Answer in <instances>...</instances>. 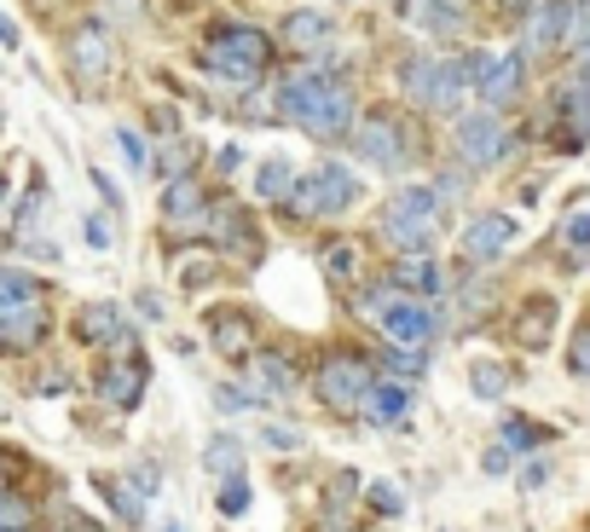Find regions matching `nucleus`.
<instances>
[{"label":"nucleus","instance_id":"nucleus-19","mask_svg":"<svg viewBox=\"0 0 590 532\" xmlns=\"http://www.w3.org/2000/svg\"><path fill=\"white\" fill-rule=\"evenodd\" d=\"M551 331H556V301H551V296H544V301H527L521 313H516V324H510L516 347H527V354H539V347L551 342Z\"/></svg>","mask_w":590,"mask_h":532},{"label":"nucleus","instance_id":"nucleus-9","mask_svg":"<svg viewBox=\"0 0 590 532\" xmlns=\"http://www.w3.org/2000/svg\"><path fill=\"white\" fill-rule=\"evenodd\" d=\"M574 24H579V0H551V7H539L533 24H527V47L556 53L562 41H574Z\"/></svg>","mask_w":590,"mask_h":532},{"label":"nucleus","instance_id":"nucleus-25","mask_svg":"<svg viewBox=\"0 0 590 532\" xmlns=\"http://www.w3.org/2000/svg\"><path fill=\"white\" fill-rule=\"evenodd\" d=\"M255 192L267 197V203H284V197L296 192V169H290V162H284V157L261 162V169H255Z\"/></svg>","mask_w":590,"mask_h":532},{"label":"nucleus","instance_id":"nucleus-28","mask_svg":"<svg viewBox=\"0 0 590 532\" xmlns=\"http://www.w3.org/2000/svg\"><path fill=\"white\" fill-rule=\"evenodd\" d=\"M400 88L405 93H412V99H429L435 93V58H405V65H400Z\"/></svg>","mask_w":590,"mask_h":532},{"label":"nucleus","instance_id":"nucleus-27","mask_svg":"<svg viewBox=\"0 0 590 532\" xmlns=\"http://www.w3.org/2000/svg\"><path fill=\"white\" fill-rule=\"evenodd\" d=\"M324 273H331L336 284H354V278H359V243L336 238L331 250H324Z\"/></svg>","mask_w":590,"mask_h":532},{"label":"nucleus","instance_id":"nucleus-38","mask_svg":"<svg viewBox=\"0 0 590 532\" xmlns=\"http://www.w3.org/2000/svg\"><path fill=\"white\" fill-rule=\"evenodd\" d=\"M574 371H579V377H590V324L574 336Z\"/></svg>","mask_w":590,"mask_h":532},{"label":"nucleus","instance_id":"nucleus-34","mask_svg":"<svg viewBox=\"0 0 590 532\" xmlns=\"http://www.w3.org/2000/svg\"><path fill=\"white\" fill-rule=\"evenodd\" d=\"M250 509V481H227V493H220V516H243Z\"/></svg>","mask_w":590,"mask_h":532},{"label":"nucleus","instance_id":"nucleus-12","mask_svg":"<svg viewBox=\"0 0 590 532\" xmlns=\"http://www.w3.org/2000/svg\"><path fill=\"white\" fill-rule=\"evenodd\" d=\"M359 157H365V162H377V169H405V139H400V122H389V116L359 122Z\"/></svg>","mask_w":590,"mask_h":532},{"label":"nucleus","instance_id":"nucleus-16","mask_svg":"<svg viewBox=\"0 0 590 532\" xmlns=\"http://www.w3.org/2000/svg\"><path fill=\"white\" fill-rule=\"evenodd\" d=\"M70 65H76L81 81H99V76L111 70V35H105V24H81L70 35Z\"/></svg>","mask_w":590,"mask_h":532},{"label":"nucleus","instance_id":"nucleus-15","mask_svg":"<svg viewBox=\"0 0 590 532\" xmlns=\"http://www.w3.org/2000/svg\"><path fill=\"white\" fill-rule=\"evenodd\" d=\"M215 243H220L227 255H238L243 266H255V255H261L255 220L243 215V209H232V203H227V209H215Z\"/></svg>","mask_w":590,"mask_h":532},{"label":"nucleus","instance_id":"nucleus-20","mask_svg":"<svg viewBox=\"0 0 590 532\" xmlns=\"http://www.w3.org/2000/svg\"><path fill=\"white\" fill-rule=\"evenodd\" d=\"M440 284H446V273H440V266L429 261V255H400L394 261V290H417V296H435L440 290Z\"/></svg>","mask_w":590,"mask_h":532},{"label":"nucleus","instance_id":"nucleus-17","mask_svg":"<svg viewBox=\"0 0 590 532\" xmlns=\"http://www.w3.org/2000/svg\"><path fill=\"white\" fill-rule=\"evenodd\" d=\"M510 243H516V220L510 215H481L475 227L463 232V250H470V261H498Z\"/></svg>","mask_w":590,"mask_h":532},{"label":"nucleus","instance_id":"nucleus-8","mask_svg":"<svg viewBox=\"0 0 590 532\" xmlns=\"http://www.w3.org/2000/svg\"><path fill=\"white\" fill-rule=\"evenodd\" d=\"M76 336L88 342V347H128L134 342V324L122 319V307L93 301V307H81V313H76Z\"/></svg>","mask_w":590,"mask_h":532},{"label":"nucleus","instance_id":"nucleus-45","mask_svg":"<svg viewBox=\"0 0 590 532\" xmlns=\"http://www.w3.org/2000/svg\"><path fill=\"white\" fill-rule=\"evenodd\" d=\"M0 209H7V180H0Z\"/></svg>","mask_w":590,"mask_h":532},{"label":"nucleus","instance_id":"nucleus-11","mask_svg":"<svg viewBox=\"0 0 590 532\" xmlns=\"http://www.w3.org/2000/svg\"><path fill=\"white\" fill-rule=\"evenodd\" d=\"M47 336V307L41 301H18V307H0V347L7 354H24Z\"/></svg>","mask_w":590,"mask_h":532},{"label":"nucleus","instance_id":"nucleus-24","mask_svg":"<svg viewBox=\"0 0 590 532\" xmlns=\"http://www.w3.org/2000/svg\"><path fill=\"white\" fill-rule=\"evenodd\" d=\"M162 215L174 220V227H186V220H197L203 215V192H197V180H186L180 174L169 192H162Z\"/></svg>","mask_w":590,"mask_h":532},{"label":"nucleus","instance_id":"nucleus-18","mask_svg":"<svg viewBox=\"0 0 590 532\" xmlns=\"http://www.w3.org/2000/svg\"><path fill=\"white\" fill-rule=\"evenodd\" d=\"M400 18L412 30H429V35H458L463 30V12L452 0H400Z\"/></svg>","mask_w":590,"mask_h":532},{"label":"nucleus","instance_id":"nucleus-7","mask_svg":"<svg viewBox=\"0 0 590 532\" xmlns=\"http://www.w3.org/2000/svg\"><path fill=\"white\" fill-rule=\"evenodd\" d=\"M146 388H151L146 359H111L105 371H99V400L116 405V412H134V405L146 400Z\"/></svg>","mask_w":590,"mask_h":532},{"label":"nucleus","instance_id":"nucleus-22","mask_svg":"<svg viewBox=\"0 0 590 532\" xmlns=\"http://www.w3.org/2000/svg\"><path fill=\"white\" fill-rule=\"evenodd\" d=\"M331 30H336V18L331 12H290L284 18V41H290V47H324V41H331Z\"/></svg>","mask_w":590,"mask_h":532},{"label":"nucleus","instance_id":"nucleus-43","mask_svg":"<svg viewBox=\"0 0 590 532\" xmlns=\"http://www.w3.org/2000/svg\"><path fill=\"white\" fill-rule=\"evenodd\" d=\"M0 41H7V47H18V24H12L7 12H0Z\"/></svg>","mask_w":590,"mask_h":532},{"label":"nucleus","instance_id":"nucleus-10","mask_svg":"<svg viewBox=\"0 0 590 532\" xmlns=\"http://www.w3.org/2000/svg\"><path fill=\"white\" fill-rule=\"evenodd\" d=\"M377 319H382V331H389L400 347H423V342L435 336V313H429V307H417L412 296H405V301L389 296V307H382Z\"/></svg>","mask_w":590,"mask_h":532},{"label":"nucleus","instance_id":"nucleus-39","mask_svg":"<svg viewBox=\"0 0 590 532\" xmlns=\"http://www.w3.org/2000/svg\"><path fill=\"white\" fill-rule=\"evenodd\" d=\"M423 365H429V359H423V354H417V347H412V354H405V347H400V354H394V371H405V377H417V371H423Z\"/></svg>","mask_w":590,"mask_h":532},{"label":"nucleus","instance_id":"nucleus-26","mask_svg":"<svg viewBox=\"0 0 590 532\" xmlns=\"http://www.w3.org/2000/svg\"><path fill=\"white\" fill-rule=\"evenodd\" d=\"M203 469H209V475L238 481V469H243V446H238L232 435H215V440H209V452H203Z\"/></svg>","mask_w":590,"mask_h":532},{"label":"nucleus","instance_id":"nucleus-47","mask_svg":"<svg viewBox=\"0 0 590 532\" xmlns=\"http://www.w3.org/2000/svg\"><path fill=\"white\" fill-rule=\"evenodd\" d=\"M162 532H186V527H180V521H169V527H162Z\"/></svg>","mask_w":590,"mask_h":532},{"label":"nucleus","instance_id":"nucleus-44","mask_svg":"<svg viewBox=\"0 0 590 532\" xmlns=\"http://www.w3.org/2000/svg\"><path fill=\"white\" fill-rule=\"evenodd\" d=\"M498 7H504V12H521V7H533V0H498Z\"/></svg>","mask_w":590,"mask_h":532},{"label":"nucleus","instance_id":"nucleus-4","mask_svg":"<svg viewBox=\"0 0 590 532\" xmlns=\"http://www.w3.org/2000/svg\"><path fill=\"white\" fill-rule=\"evenodd\" d=\"M435 209H440V197L435 192H423V186H405L394 203H389V215H382V232H389L400 250H423V243L435 238Z\"/></svg>","mask_w":590,"mask_h":532},{"label":"nucleus","instance_id":"nucleus-48","mask_svg":"<svg viewBox=\"0 0 590 532\" xmlns=\"http://www.w3.org/2000/svg\"><path fill=\"white\" fill-rule=\"evenodd\" d=\"M0 532H18V527H0Z\"/></svg>","mask_w":590,"mask_h":532},{"label":"nucleus","instance_id":"nucleus-14","mask_svg":"<svg viewBox=\"0 0 590 532\" xmlns=\"http://www.w3.org/2000/svg\"><path fill=\"white\" fill-rule=\"evenodd\" d=\"M475 93L486 99V105H510V99L521 93V53H504V58L486 53V65L475 76Z\"/></svg>","mask_w":590,"mask_h":532},{"label":"nucleus","instance_id":"nucleus-36","mask_svg":"<svg viewBox=\"0 0 590 532\" xmlns=\"http://www.w3.org/2000/svg\"><path fill=\"white\" fill-rule=\"evenodd\" d=\"M116 146H122V157H128L134 169H146V139H139V134H128V128H116Z\"/></svg>","mask_w":590,"mask_h":532},{"label":"nucleus","instance_id":"nucleus-1","mask_svg":"<svg viewBox=\"0 0 590 532\" xmlns=\"http://www.w3.org/2000/svg\"><path fill=\"white\" fill-rule=\"evenodd\" d=\"M284 116L296 122V128H308L313 139H342L354 128V93L342 88L336 76H290L278 93Z\"/></svg>","mask_w":590,"mask_h":532},{"label":"nucleus","instance_id":"nucleus-23","mask_svg":"<svg viewBox=\"0 0 590 532\" xmlns=\"http://www.w3.org/2000/svg\"><path fill=\"white\" fill-rule=\"evenodd\" d=\"M255 388H261L267 400H284V394L296 388V365L284 359V354H261V359H255Z\"/></svg>","mask_w":590,"mask_h":532},{"label":"nucleus","instance_id":"nucleus-6","mask_svg":"<svg viewBox=\"0 0 590 532\" xmlns=\"http://www.w3.org/2000/svg\"><path fill=\"white\" fill-rule=\"evenodd\" d=\"M452 146H458V157L470 162V169H498V162L510 157V128H504L493 111H475V116L458 122Z\"/></svg>","mask_w":590,"mask_h":532},{"label":"nucleus","instance_id":"nucleus-21","mask_svg":"<svg viewBox=\"0 0 590 532\" xmlns=\"http://www.w3.org/2000/svg\"><path fill=\"white\" fill-rule=\"evenodd\" d=\"M365 412H371L377 423H405V417H412V388H400V382H371V394H365Z\"/></svg>","mask_w":590,"mask_h":532},{"label":"nucleus","instance_id":"nucleus-32","mask_svg":"<svg viewBox=\"0 0 590 532\" xmlns=\"http://www.w3.org/2000/svg\"><path fill=\"white\" fill-rule=\"evenodd\" d=\"M504 446H516V452H533V446H544V428L527 423V417H504Z\"/></svg>","mask_w":590,"mask_h":532},{"label":"nucleus","instance_id":"nucleus-42","mask_svg":"<svg viewBox=\"0 0 590 532\" xmlns=\"http://www.w3.org/2000/svg\"><path fill=\"white\" fill-rule=\"evenodd\" d=\"M481 469H486V475H504V469H510V452H486Z\"/></svg>","mask_w":590,"mask_h":532},{"label":"nucleus","instance_id":"nucleus-41","mask_svg":"<svg viewBox=\"0 0 590 532\" xmlns=\"http://www.w3.org/2000/svg\"><path fill=\"white\" fill-rule=\"evenodd\" d=\"M267 446H278V452H290V446H301L290 428H267Z\"/></svg>","mask_w":590,"mask_h":532},{"label":"nucleus","instance_id":"nucleus-40","mask_svg":"<svg viewBox=\"0 0 590 532\" xmlns=\"http://www.w3.org/2000/svg\"><path fill=\"white\" fill-rule=\"evenodd\" d=\"M88 243H93V250H105V243H111V227H105V220H88Z\"/></svg>","mask_w":590,"mask_h":532},{"label":"nucleus","instance_id":"nucleus-3","mask_svg":"<svg viewBox=\"0 0 590 532\" xmlns=\"http://www.w3.org/2000/svg\"><path fill=\"white\" fill-rule=\"evenodd\" d=\"M354 197H359V180L342 169V162H319V169H308V174L296 180L290 209L296 215H342Z\"/></svg>","mask_w":590,"mask_h":532},{"label":"nucleus","instance_id":"nucleus-37","mask_svg":"<svg viewBox=\"0 0 590 532\" xmlns=\"http://www.w3.org/2000/svg\"><path fill=\"white\" fill-rule=\"evenodd\" d=\"M215 405H220V412H250V394H243V388H215Z\"/></svg>","mask_w":590,"mask_h":532},{"label":"nucleus","instance_id":"nucleus-29","mask_svg":"<svg viewBox=\"0 0 590 532\" xmlns=\"http://www.w3.org/2000/svg\"><path fill=\"white\" fill-rule=\"evenodd\" d=\"M562 243H567V266H585V255H590V209L567 215V227H562Z\"/></svg>","mask_w":590,"mask_h":532},{"label":"nucleus","instance_id":"nucleus-13","mask_svg":"<svg viewBox=\"0 0 590 532\" xmlns=\"http://www.w3.org/2000/svg\"><path fill=\"white\" fill-rule=\"evenodd\" d=\"M209 336L227 359H250L255 354V319L243 307H215L209 313Z\"/></svg>","mask_w":590,"mask_h":532},{"label":"nucleus","instance_id":"nucleus-5","mask_svg":"<svg viewBox=\"0 0 590 532\" xmlns=\"http://www.w3.org/2000/svg\"><path fill=\"white\" fill-rule=\"evenodd\" d=\"M313 388L331 412H354V405H365V394H371V365L354 359V354H331V359H319Z\"/></svg>","mask_w":590,"mask_h":532},{"label":"nucleus","instance_id":"nucleus-2","mask_svg":"<svg viewBox=\"0 0 590 532\" xmlns=\"http://www.w3.org/2000/svg\"><path fill=\"white\" fill-rule=\"evenodd\" d=\"M267 53H273L267 35L250 30V24H227L209 41V65L220 70V81H232V88H250L261 76V65H267Z\"/></svg>","mask_w":590,"mask_h":532},{"label":"nucleus","instance_id":"nucleus-35","mask_svg":"<svg viewBox=\"0 0 590 532\" xmlns=\"http://www.w3.org/2000/svg\"><path fill=\"white\" fill-rule=\"evenodd\" d=\"M371 509H377V516H400V509H405V498L394 493L389 481H377V486H371Z\"/></svg>","mask_w":590,"mask_h":532},{"label":"nucleus","instance_id":"nucleus-31","mask_svg":"<svg viewBox=\"0 0 590 532\" xmlns=\"http://www.w3.org/2000/svg\"><path fill=\"white\" fill-rule=\"evenodd\" d=\"M18 301H41L35 278L30 273H12V266H0V307H18Z\"/></svg>","mask_w":590,"mask_h":532},{"label":"nucleus","instance_id":"nucleus-46","mask_svg":"<svg viewBox=\"0 0 590 532\" xmlns=\"http://www.w3.org/2000/svg\"><path fill=\"white\" fill-rule=\"evenodd\" d=\"M0 493H7V463H0Z\"/></svg>","mask_w":590,"mask_h":532},{"label":"nucleus","instance_id":"nucleus-33","mask_svg":"<svg viewBox=\"0 0 590 532\" xmlns=\"http://www.w3.org/2000/svg\"><path fill=\"white\" fill-rule=\"evenodd\" d=\"M470 388H475L481 400H504V388H510V377H504L498 365H475V371H470Z\"/></svg>","mask_w":590,"mask_h":532},{"label":"nucleus","instance_id":"nucleus-30","mask_svg":"<svg viewBox=\"0 0 590 532\" xmlns=\"http://www.w3.org/2000/svg\"><path fill=\"white\" fill-rule=\"evenodd\" d=\"M105 493H111V504L122 509V521H146V493H139L134 481H105Z\"/></svg>","mask_w":590,"mask_h":532}]
</instances>
